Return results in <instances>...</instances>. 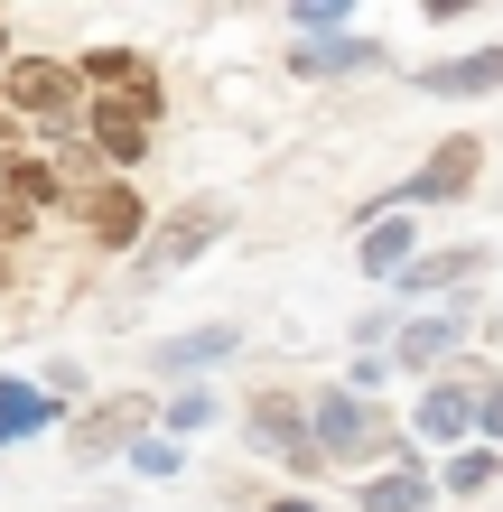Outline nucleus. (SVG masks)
Instances as JSON below:
<instances>
[{"label":"nucleus","mask_w":503,"mask_h":512,"mask_svg":"<svg viewBox=\"0 0 503 512\" xmlns=\"http://www.w3.org/2000/svg\"><path fill=\"white\" fill-rule=\"evenodd\" d=\"M19 168H28V159H19V131L0 122V177H19Z\"/></svg>","instance_id":"a878e982"},{"label":"nucleus","mask_w":503,"mask_h":512,"mask_svg":"<svg viewBox=\"0 0 503 512\" xmlns=\"http://www.w3.org/2000/svg\"><path fill=\"white\" fill-rule=\"evenodd\" d=\"M494 345H503V317H494Z\"/></svg>","instance_id":"c756f323"},{"label":"nucleus","mask_w":503,"mask_h":512,"mask_svg":"<svg viewBox=\"0 0 503 512\" xmlns=\"http://www.w3.org/2000/svg\"><path fill=\"white\" fill-rule=\"evenodd\" d=\"M75 75H84V94H150V84H159L131 47H84V56H75Z\"/></svg>","instance_id":"dca6fc26"},{"label":"nucleus","mask_w":503,"mask_h":512,"mask_svg":"<svg viewBox=\"0 0 503 512\" xmlns=\"http://www.w3.org/2000/svg\"><path fill=\"white\" fill-rule=\"evenodd\" d=\"M159 429H168V438H196V429H215V391H196V382H187L177 401H159Z\"/></svg>","instance_id":"aec40b11"},{"label":"nucleus","mask_w":503,"mask_h":512,"mask_svg":"<svg viewBox=\"0 0 503 512\" xmlns=\"http://www.w3.org/2000/svg\"><path fill=\"white\" fill-rule=\"evenodd\" d=\"M47 196H56V187H47V168H38V159H28L19 177H0V252H10L19 233L38 224V205H47Z\"/></svg>","instance_id":"6ab92c4d"},{"label":"nucleus","mask_w":503,"mask_h":512,"mask_svg":"<svg viewBox=\"0 0 503 512\" xmlns=\"http://www.w3.org/2000/svg\"><path fill=\"white\" fill-rule=\"evenodd\" d=\"M457 336H466V317H457V308H438V317H410L382 354H392L401 373H429V382H438V373H448V354H457Z\"/></svg>","instance_id":"9d476101"},{"label":"nucleus","mask_w":503,"mask_h":512,"mask_svg":"<svg viewBox=\"0 0 503 512\" xmlns=\"http://www.w3.org/2000/svg\"><path fill=\"white\" fill-rule=\"evenodd\" d=\"M494 475H503V447H457L448 457V494H485Z\"/></svg>","instance_id":"412c9836"},{"label":"nucleus","mask_w":503,"mask_h":512,"mask_svg":"<svg viewBox=\"0 0 503 512\" xmlns=\"http://www.w3.org/2000/svg\"><path fill=\"white\" fill-rule=\"evenodd\" d=\"M159 84L150 94H94V112H84V140H94V159H112V168H131L140 149H150V122H159Z\"/></svg>","instance_id":"0eeeda50"},{"label":"nucleus","mask_w":503,"mask_h":512,"mask_svg":"<svg viewBox=\"0 0 503 512\" xmlns=\"http://www.w3.org/2000/svg\"><path fill=\"white\" fill-rule=\"evenodd\" d=\"M429 494H438V485H429V475L401 457V466H373L354 503H364V512H429Z\"/></svg>","instance_id":"f3484780"},{"label":"nucleus","mask_w":503,"mask_h":512,"mask_svg":"<svg viewBox=\"0 0 503 512\" xmlns=\"http://www.w3.org/2000/svg\"><path fill=\"white\" fill-rule=\"evenodd\" d=\"M233 345H243V336H233V326H187V336L150 345V364H159V373H205V364H224Z\"/></svg>","instance_id":"a211bd4d"},{"label":"nucleus","mask_w":503,"mask_h":512,"mask_svg":"<svg viewBox=\"0 0 503 512\" xmlns=\"http://www.w3.org/2000/svg\"><path fill=\"white\" fill-rule=\"evenodd\" d=\"M150 429H159V401H150V391H103V401H84V419L66 429V447H75L84 466H103V457H131Z\"/></svg>","instance_id":"423d86ee"},{"label":"nucleus","mask_w":503,"mask_h":512,"mask_svg":"<svg viewBox=\"0 0 503 512\" xmlns=\"http://www.w3.org/2000/svg\"><path fill=\"white\" fill-rule=\"evenodd\" d=\"M0 66H10V28H0Z\"/></svg>","instance_id":"cd10ccee"},{"label":"nucleus","mask_w":503,"mask_h":512,"mask_svg":"<svg viewBox=\"0 0 503 512\" xmlns=\"http://www.w3.org/2000/svg\"><path fill=\"white\" fill-rule=\"evenodd\" d=\"M84 233H94L103 252H140L150 243V196H140L131 177H103V196L84 205Z\"/></svg>","instance_id":"1a4fd4ad"},{"label":"nucleus","mask_w":503,"mask_h":512,"mask_svg":"<svg viewBox=\"0 0 503 512\" xmlns=\"http://www.w3.org/2000/svg\"><path fill=\"white\" fill-rule=\"evenodd\" d=\"M0 112H28V122L38 131H84V112H94V94H84V75L66 66V56H10V66H0Z\"/></svg>","instance_id":"f257e3e1"},{"label":"nucleus","mask_w":503,"mask_h":512,"mask_svg":"<svg viewBox=\"0 0 503 512\" xmlns=\"http://www.w3.org/2000/svg\"><path fill=\"white\" fill-rule=\"evenodd\" d=\"M410 84H420V94H438V103L494 94V84H503V47H466V56H438V66H420Z\"/></svg>","instance_id":"f8f14e48"},{"label":"nucleus","mask_w":503,"mask_h":512,"mask_svg":"<svg viewBox=\"0 0 503 512\" xmlns=\"http://www.w3.org/2000/svg\"><path fill=\"white\" fill-rule=\"evenodd\" d=\"M382 66V38H308V47H289V75H373Z\"/></svg>","instance_id":"4468645a"},{"label":"nucleus","mask_w":503,"mask_h":512,"mask_svg":"<svg viewBox=\"0 0 503 512\" xmlns=\"http://www.w3.org/2000/svg\"><path fill=\"white\" fill-rule=\"evenodd\" d=\"M354 261H364L373 280H401V270L420 261V215H401V205H392V215H373L364 233H354Z\"/></svg>","instance_id":"9b49d317"},{"label":"nucleus","mask_w":503,"mask_h":512,"mask_svg":"<svg viewBox=\"0 0 503 512\" xmlns=\"http://www.w3.org/2000/svg\"><path fill=\"white\" fill-rule=\"evenodd\" d=\"M243 438L261 447V457H280L289 475H317V466H327V457H317V429H308V401H299V391H252V401H243Z\"/></svg>","instance_id":"39448f33"},{"label":"nucleus","mask_w":503,"mask_h":512,"mask_svg":"<svg viewBox=\"0 0 503 512\" xmlns=\"http://www.w3.org/2000/svg\"><path fill=\"white\" fill-rule=\"evenodd\" d=\"M38 391H47V401H75V391H84V364H75V354H56V364L38 373Z\"/></svg>","instance_id":"b1692460"},{"label":"nucleus","mask_w":503,"mask_h":512,"mask_svg":"<svg viewBox=\"0 0 503 512\" xmlns=\"http://www.w3.org/2000/svg\"><path fill=\"white\" fill-rule=\"evenodd\" d=\"M0 289H10V252H0Z\"/></svg>","instance_id":"c85d7f7f"},{"label":"nucleus","mask_w":503,"mask_h":512,"mask_svg":"<svg viewBox=\"0 0 503 512\" xmlns=\"http://www.w3.org/2000/svg\"><path fill=\"white\" fill-rule=\"evenodd\" d=\"M476 429L503 447V373H485V401H476Z\"/></svg>","instance_id":"393cba45"},{"label":"nucleus","mask_w":503,"mask_h":512,"mask_svg":"<svg viewBox=\"0 0 503 512\" xmlns=\"http://www.w3.org/2000/svg\"><path fill=\"white\" fill-rule=\"evenodd\" d=\"M308 429H317V457H327V466H373V457H401V429L364 401V391H345V382L308 401Z\"/></svg>","instance_id":"f03ea898"},{"label":"nucleus","mask_w":503,"mask_h":512,"mask_svg":"<svg viewBox=\"0 0 503 512\" xmlns=\"http://www.w3.org/2000/svg\"><path fill=\"white\" fill-rule=\"evenodd\" d=\"M289 28H299V38H345V10H336V0H299Z\"/></svg>","instance_id":"5701e85b"},{"label":"nucleus","mask_w":503,"mask_h":512,"mask_svg":"<svg viewBox=\"0 0 503 512\" xmlns=\"http://www.w3.org/2000/svg\"><path fill=\"white\" fill-rule=\"evenodd\" d=\"M261 512H327V503H308V494H280V503H261Z\"/></svg>","instance_id":"bb28decb"},{"label":"nucleus","mask_w":503,"mask_h":512,"mask_svg":"<svg viewBox=\"0 0 503 512\" xmlns=\"http://www.w3.org/2000/svg\"><path fill=\"white\" fill-rule=\"evenodd\" d=\"M476 270H494L485 243H448V252H420V261H410V270H401V289H466Z\"/></svg>","instance_id":"2eb2a0df"},{"label":"nucleus","mask_w":503,"mask_h":512,"mask_svg":"<svg viewBox=\"0 0 503 512\" xmlns=\"http://www.w3.org/2000/svg\"><path fill=\"white\" fill-rule=\"evenodd\" d=\"M233 233V196H187L177 215L150 224V243H140V280H168V270H187L205 243H224Z\"/></svg>","instance_id":"7ed1b4c3"},{"label":"nucleus","mask_w":503,"mask_h":512,"mask_svg":"<svg viewBox=\"0 0 503 512\" xmlns=\"http://www.w3.org/2000/svg\"><path fill=\"white\" fill-rule=\"evenodd\" d=\"M177 457H187V438H168V429H150V438L131 447V466H140V475H177Z\"/></svg>","instance_id":"4be33fe9"},{"label":"nucleus","mask_w":503,"mask_h":512,"mask_svg":"<svg viewBox=\"0 0 503 512\" xmlns=\"http://www.w3.org/2000/svg\"><path fill=\"white\" fill-rule=\"evenodd\" d=\"M56 419H66V401H47L28 373H0V447H19V438H47Z\"/></svg>","instance_id":"ddd939ff"},{"label":"nucleus","mask_w":503,"mask_h":512,"mask_svg":"<svg viewBox=\"0 0 503 512\" xmlns=\"http://www.w3.org/2000/svg\"><path fill=\"white\" fill-rule=\"evenodd\" d=\"M476 401H485V373H438V382L420 391V410H410V438L457 447L466 429H476Z\"/></svg>","instance_id":"6e6552de"},{"label":"nucleus","mask_w":503,"mask_h":512,"mask_svg":"<svg viewBox=\"0 0 503 512\" xmlns=\"http://www.w3.org/2000/svg\"><path fill=\"white\" fill-rule=\"evenodd\" d=\"M476 177H485V140H476V131H448V140H438L429 159L392 187V205H401V215H420V205H466V196H476Z\"/></svg>","instance_id":"20e7f679"}]
</instances>
